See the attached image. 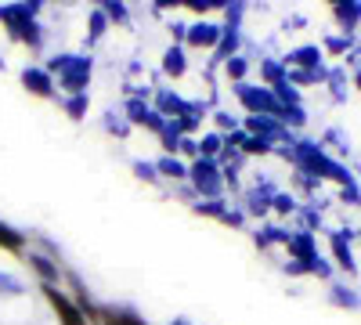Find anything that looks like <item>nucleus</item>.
I'll list each match as a JSON object with an SVG mask.
<instances>
[{
  "label": "nucleus",
  "mask_w": 361,
  "mask_h": 325,
  "mask_svg": "<svg viewBox=\"0 0 361 325\" xmlns=\"http://www.w3.org/2000/svg\"><path fill=\"white\" fill-rule=\"evenodd\" d=\"M243 130H246L250 137L267 141V145L289 141V130L282 127V120H275V116H243Z\"/></svg>",
  "instance_id": "8"
},
{
  "label": "nucleus",
  "mask_w": 361,
  "mask_h": 325,
  "mask_svg": "<svg viewBox=\"0 0 361 325\" xmlns=\"http://www.w3.org/2000/svg\"><path fill=\"white\" fill-rule=\"evenodd\" d=\"M40 293H44V300H47L51 314L58 318V325H90V321L83 318V311L73 304V297H69L62 286H40Z\"/></svg>",
  "instance_id": "5"
},
{
  "label": "nucleus",
  "mask_w": 361,
  "mask_h": 325,
  "mask_svg": "<svg viewBox=\"0 0 361 325\" xmlns=\"http://www.w3.org/2000/svg\"><path fill=\"white\" fill-rule=\"evenodd\" d=\"M333 257L340 260V268H347V271H354V257H350V246L343 243V235H340V231L333 235Z\"/></svg>",
  "instance_id": "30"
},
{
  "label": "nucleus",
  "mask_w": 361,
  "mask_h": 325,
  "mask_svg": "<svg viewBox=\"0 0 361 325\" xmlns=\"http://www.w3.org/2000/svg\"><path fill=\"white\" fill-rule=\"evenodd\" d=\"M0 250L11 253V257H25V250H29V235L18 231V228L8 224V221H0Z\"/></svg>",
  "instance_id": "14"
},
{
  "label": "nucleus",
  "mask_w": 361,
  "mask_h": 325,
  "mask_svg": "<svg viewBox=\"0 0 361 325\" xmlns=\"http://www.w3.org/2000/svg\"><path fill=\"white\" fill-rule=\"evenodd\" d=\"M170 325H188V321H185V318H177V321H170Z\"/></svg>",
  "instance_id": "37"
},
{
  "label": "nucleus",
  "mask_w": 361,
  "mask_h": 325,
  "mask_svg": "<svg viewBox=\"0 0 361 325\" xmlns=\"http://www.w3.org/2000/svg\"><path fill=\"white\" fill-rule=\"evenodd\" d=\"M354 87H357V91H361V73H357V76H354Z\"/></svg>",
  "instance_id": "36"
},
{
  "label": "nucleus",
  "mask_w": 361,
  "mask_h": 325,
  "mask_svg": "<svg viewBox=\"0 0 361 325\" xmlns=\"http://www.w3.org/2000/svg\"><path fill=\"white\" fill-rule=\"evenodd\" d=\"M347 47H350V37H329V40H325V51H329V54H343Z\"/></svg>",
  "instance_id": "33"
},
{
  "label": "nucleus",
  "mask_w": 361,
  "mask_h": 325,
  "mask_svg": "<svg viewBox=\"0 0 361 325\" xmlns=\"http://www.w3.org/2000/svg\"><path fill=\"white\" fill-rule=\"evenodd\" d=\"M177 145H180V134H177V127L166 120V127H163V134H159V149H163V156H177Z\"/></svg>",
  "instance_id": "29"
},
{
  "label": "nucleus",
  "mask_w": 361,
  "mask_h": 325,
  "mask_svg": "<svg viewBox=\"0 0 361 325\" xmlns=\"http://www.w3.org/2000/svg\"><path fill=\"white\" fill-rule=\"evenodd\" d=\"M286 83V66L275 62V58H264L260 62V87H271V91H279Z\"/></svg>",
  "instance_id": "20"
},
{
  "label": "nucleus",
  "mask_w": 361,
  "mask_h": 325,
  "mask_svg": "<svg viewBox=\"0 0 361 325\" xmlns=\"http://www.w3.org/2000/svg\"><path fill=\"white\" fill-rule=\"evenodd\" d=\"M238 44H243L238 29H228V25H224V29H221V44H217V51L209 54V58H214L209 66H224L228 58H235V54H238Z\"/></svg>",
  "instance_id": "16"
},
{
  "label": "nucleus",
  "mask_w": 361,
  "mask_h": 325,
  "mask_svg": "<svg viewBox=\"0 0 361 325\" xmlns=\"http://www.w3.org/2000/svg\"><path fill=\"white\" fill-rule=\"evenodd\" d=\"M18 80H22V87L33 98H44V102H51V98H58V87H54V76L44 69V66H25L22 73H18Z\"/></svg>",
  "instance_id": "9"
},
{
  "label": "nucleus",
  "mask_w": 361,
  "mask_h": 325,
  "mask_svg": "<svg viewBox=\"0 0 361 325\" xmlns=\"http://www.w3.org/2000/svg\"><path fill=\"white\" fill-rule=\"evenodd\" d=\"M44 69L54 76V87L62 91V98H76V94H87L90 80H94V58L80 51H58L51 54V62Z\"/></svg>",
  "instance_id": "2"
},
{
  "label": "nucleus",
  "mask_w": 361,
  "mask_h": 325,
  "mask_svg": "<svg viewBox=\"0 0 361 325\" xmlns=\"http://www.w3.org/2000/svg\"><path fill=\"white\" fill-rule=\"evenodd\" d=\"M333 300H336V304H347V307H354V304H357V300L350 297V293H347V289H340V286L333 289Z\"/></svg>",
  "instance_id": "35"
},
{
  "label": "nucleus",
  "mask_w": 361,
  "mask_h": 325,
  "mask_svg": "<svg viewBox=\"0 0 361 325\" xmlns=\"http://www.w3.org/2000/svg\"><path fill=\"white\" fill-rule=\"evenodd\" d=\"M195 149H199V159H209V163H217L221 152H224V137L217 130H202L195 137Z\"/></svg>",
  "instance_id": "17"
},
{
  "label": "nucleus",
  "mask_w": 361,
  "mask_h": 325,
  "mask_svg": "<svg viewBox=\"0 0 361 325\" xmlns=\"http://www.w3.org/2000/svg\"><path fill=\"white\" fill-rule=\"evenodd\" d=\"M159 73L166 76V80H185L188 73H192V62H188V51L180 47V44H170L166 51H163V58H159Z\"/></svg>",
  "instance_id": "10"
},
{
  "label": "nucleus",
  "mask_w": 361,
  "mask_h": 325,
  "mask_svg": "<svg viewBox=\"0 0 361 325\" xmlns=\"http://www.w3.org/2000/svg\"><path fill=\"white\" fill-rule=\"evenodd\" d=\"M109 18L102 15V8H90L87 11V47H94L98 40H105V33H109Z\"/></svg>",
  "instance_id": "18"
},
{
  "label": "nucleus",
  "mask_w": 361,
  "mask_h": 325,
  "mask_svg": "<svg viewBox=\"0 0 361 325\" xmlns=\"http://www.w3.org/2000/svg\"><path fill=\"white\" fill-rule=\"evenodd\" d=\"M188 188L195 192V199H224V173L217 163L209 159H195L188 163Z\"/></svg>",
  "instance_id": "4"
},
{
  "label": "nucleus",
  "mask_w": 361,
  "mask_h": 325,
  "mask_svg": "<svg viewBox=\"0 0 361 325\" xmlns=\"http://www.w3.org/2000/svg\"><path fill=\"white\" fill-rule=\"evenodd\" d=\"M271 210H275V214H293L296 210V199L293 195H286V192H275V199H271Z\"/></svg>",
  "instance_id": "32"
},
{
  "label": "nucleus",
  "mask_w": 361,
  "mask_h": 325,
  "mask_svg": "<svg viewBox=\"0 0 361 325\" xmlns=\"http://www.w3.org/2000/svg\"><path fill=\"white\" fill-rule=\"evenodd\" d=\"M94 325H148V321L127 304H102Z\"/></svg>",
  "instance_id": "13"
},
{
  "label": "nucleus",
  "mask_w": 361,
  "mask_h": 325,
  "mask_svg": "<svg viewBox=\"0 0 361 325\" xmlns=\"http://www.w3.org/2000/svg\"><path fill=\"white\" fill-rule=\"evenodd\" d=\"M105 130H109L112 137H119V141H123V137H127V134H130L134 127H130V123L123 120V116H116V112H109V116H105Z\"/></svg>",
  "instance_id": "31"
},
{
  "label": "nucleus",
  "mask_w": 361,
  "mask_h": 325,
  "mask_svg": "<svg viewBox=\"0 0 361 325\" xmlns=\"http://www.w3.org/2000/svg\"><path fill=\"white\" fill-rule=\"evenodd\" d=\"M156 170H159L163 181H170V185H188V163H185V159L159 156V159H156Z\"/></svg>",
  "instance_id": "15"
},
{
  "label": "nucleus",
  "mask_w": 361,
  "mask_h": 325,
  "mask_svg": "<svg viewBox=\"0 0 361 325\" xmlns=\"http://www.w3.org/2000/svg\"><path fill=\"white\" fill-rule=\"evenodd\" d=\"M185 33H188V22H170V37H173V44H185Z\"/></svg>",
  "instance_id": "34"
},
{
  "label": "nucleus",
  "mask_w": 361,
  "mask_h": 325,
  "mask_svg": "<svg viewBox=\"0 0 361 325\" xmlns=\"http://www.w3.org/2000/svg\"><path fill=\"white\" fill-rule=\"evenodd\" d=\"M102 15L109 18V25H119V29H127L130 25V8L127 4H119V0H102Z\"/></svg>",
  "instance_id": "23"
},
{
  "label": "nucleus",
  "mask_w": 361,
  "mask_h": 325,
  "mask_svg": "<svg viewBox=\"0 0 361 325\" xmlns=\"http://www.w3.org/2000/svg\"><path fill=\"white\" fill-rule=\"evenodd\" d=\"M318 62H322V47L304 44V47H293V51L286 54L282 66H286V69H296V73H322Z\"/></svg>",
  "instance_id": "12"
},
{
  "label": "nucleus",
  "mask_w": 361,
  "mask_h": 325,
  "mask_svg": "<svg viewBox=\"0 0 361 325\" xmlns=\"http://www.w3.org/2000/svg\"><path fill=\"white\" fill-rule=\"evenodd\" d=\"M130 170H134L137 181H145V185H159V181H163L159 170H156V163H148V159H134V163H130Z\"/></svg>",
  "instance_id": "26"
},
{
  "label": "nucleus",
  "mask_w": 361,
  "mask_h": 325,
  "mask_svg": "<svg viewBox=\"0 0 361 325\" xmlns=\"http://www.w3.org/2000/svg\"><path fill=\"white\" fill-rule=\"evenodd\" d=\"M188 102L192 98L170 91V87H156V91H152V109L163 116V120H177L180 112H188Z\"/></svg>",
  "instance_id": "11"
},
{
  "label": "nucleus",
  "mask_w": 361,
  "mask_h": 325,
  "mask_svg": "<svg viewBox=\"0 0 361 325\" xmlns=\"http://www.w3.org/2000/svg\"><path fill=\"white\" fill-rule=\"evenodd\" d=\"M209 120H214V130L221 137H228V134H235L238 127H243V120H238L235 112H228V109H209Z\"/></svg>",
  "instance_id": "22"
},
{
  "label": "nucleus",
  "mask_w": 361,
  "mask_h": 325,
  "mask_svg": "<svg viewBox=\"0 0 361 325\" xmlns=\"http://www.w3.org/2000/svg\"><path fill=\"white\" fill-rule=\"evenodd\" d=\"M22 260L29 264V271L37 275L40 286H62V278H66V264H62V260H54V257H47V253H40V250H33V246L25 250Z\"/></svg>",
  "instance_id": "7"
},
{
  "label": "nucleus",
  "mask_w": 361,
  "mask_h": 325,
  "mask_svg": "<svg viewBox=\"0 0 361 325\" xmlns=\"http://www.w3.org/2000/svg\"><path fill=\"white\" fill-rule=\"evenodd\" d=\"M0 297H25V282L11 271H0Z\"/></svg>",
  "instance_id": "27"
},
{
  "label": "nucleus",
  "mask_w": 361,
  "mask_h": 325,
  "mask_svg": "<svg viewBox=\"0 0 361 325\" xmlns=\"http://www.w3.org/2000/svg\"><path fill=\"white\" fill-rule=\"evenodd\" d=\"M62 112L69 116L73 123L87 120V112H90V98L87 94H76V98H62Z\"/></svg>",
  "instance_id": "24"
},
{
  "label": "nucleus",
  "mask_w": 361,
  "mask_h": 325,
  "mask_svg": "<svg viewBox=\"0 0 361 325\" xmlns=\"http://www.w3.org/2000/svg\"><path fill=\"white\" fill-rule=\"evenodd\" d=\"M40 11H44L40 0H29V4H0V25H4L8 40L29 47L33 54H40L47 44V29L40 22Z\"/></svg>",
  "instance_id": "1"
},
{
  "label": "nucleus",
  "mask_w": 361,
  "mask_h": 325,
  "mask_svg": "<svg viewBox=\"0 0 361 325\" xmlns=\"http://www.w3.org/2000/svg\"><path fill=\"white\" fill-rule=\"evenodd\" d=\"M224 69V76L231 80V87H238V83H246L250 80V69H253V62L246 54H235V58H228V62L221 66Z\"/></svg>",
  "instance_id": "21"
},
{
  "label": "nucleus",
  "mask_w": 361,
  "mask_h": 325,
  "mask_svg": "<svg viewBox=\"0 0 361 325\" xmlns=\"http://www.w3.org/2000/svg\"><path fill=\"white\" fill-rule=\"evenodd\" d=\"M228 210H231L228 199H199V202L192 206V214H195V217H209V221H217V224L228 217Z\"/></svg>",
  "instance_id": "19"
},
{
  "label": "nucleus",
  "mask_w": 361,
  "mask_h": 325,
  "mask_svg": "<svg viewBox=\"0 0 361 325\" xmlns=\"http://www.w3.org/2000/svg\"><path fill=\"white\" fill-rule=\"evenodd\" d=\"M271 149H275V145H267V141H260V137H250L246 134V141H243V149H238V152H243L246 159H264V156H271Z\"/></svg>",
  "instance_id": "28"
},
{
  "label": "nucleus",
  "mask_w": 361,
  "mask_h": 325,
  "mask_svg": "<svg viewBox=\"0 0 361 325\" xmlns=\"http://www.w3.org/2000/svg\"><path fill=\"white\" fill-rule=\"evenodd\" d=\"M333 15H336V22L350 33V29L361 22V4H333Z\"/></svg>",
  "instance_id": "25"
},
{
  "label": "nucleus",
  "mask_w": 361,
  "mask_h": 325,
  "mask_svg": "<svg viewBox=\"0 0 361 325\" xmlns=\"http://www.w3.org/2000/svg\"><path fill=\"white\" fill-rule=\"evenodd\" d=\"M221 29L224 25H217V22H209V18H195V22H188V33H185V51H199V54H214L217 51V44H221Z\"/></svg>",
  "instance_id": "6"
},
{
  "label": "nucleus",
  "mask_w": 361,
  "mask_h": 325,
  "mask_svg": "<svg viewBox=\"0 0 361 325\" xmlns=\"http://www.w3.org/2000/svg\"><path fill=\"white\" fill-rule=\"evenodd\" d=\"M235 102L246 109V116H275V120H282V102L271 87H260V83L246 80V83L235 87Z\"/></svg>",
  "instance_id": "3"
},
{
  "label": "nucleus",
  "mask_w": 361,
  "mask_h": 325,
  "mask_svg": "<svg viewBox=\"0 0 361 325\" xmlns=\"http://www.w3.org/2000/svg\"><path fill=\"white\" fill-rule=\"evenodd\" d=\"M0 73H4V62H0Z\"/></svg>",
  "instance_id": "38"
}]
</instances>
